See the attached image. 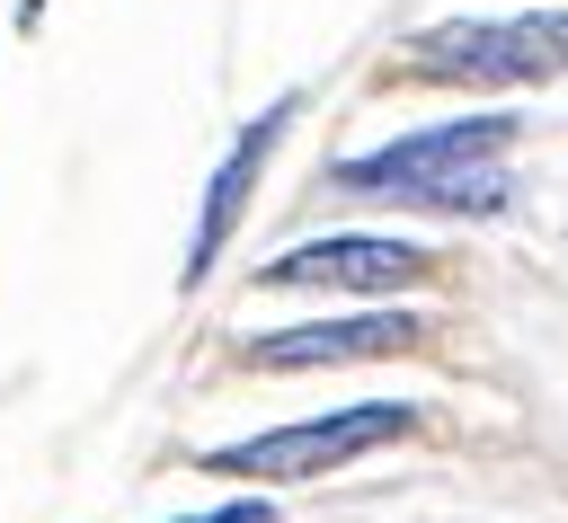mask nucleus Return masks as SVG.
I'll use <instances>...</instances> for the list:
<instances>
[{
  "mask_svg": "<svg viewBox=\"0 0 568 523\" xmlns=\"http://www.w3.org/2000/svg\"><path fill=\"white\" fill-rule=\"evenodd\" d=\"M515 115H453V124H417L364 160H337L328 177L346 195H390V204H417V213H506L515 186H506V151H515Z\"/></svg>",
  "mask_w": 568,
  "mask_h": 523,
  "instance_id": "1",
  "label": "nucleus"
},
{
  "mask_svg": "<svg viewBox=\"0 0 568 523\" xmlns=\"http://www.w3.org/2000/svg\"><path fill=\"white\" fill-rule=\"evenodd\" d=\"M284 124H293V98H275L266 115H248L240 142L222 151V168H213V186H204V213H195V239H186V284H204L213 257L231 248V230H240V213H248V195H257V177H266V160H275V142H284Z\"/></svg>",
  "mask_w": 568,
  "mask_h": 523,
  "instance_id": "6",
  "label": "nucleus"
},
{
  "mask_svg": "<svg viewBox=\"0 0 568 523\" xmlns=\"http://www.w3.org/2000/svg\"><path fill=\"white\" fill-rule=\"evenodd\" d=\"M426 275H435V248L382 239V230H337V239H302V248L266 257L248 284H266V293H364V301H382V293H408Z\"/></svg>",
  "mask_w": 568,
  "mask_h": 523,
  "instance_id": "4",
  "label": "nucleus"
},
{
  "mask_svg": "<svg viewBox=\"0 0 568 523\" xmlns=\"http://www.w3.org/2000/svg\"><path fill=\"white\" fill-rule=\"evenodd\" d=\"M178 523H275L266 496H240V505H213V514H178Z\"/></svg>",
  "mask_w": 568,
  "mask_h": 523,
  "instance_id": "7",
  "label": "nucleus"
},
{
  "mask_svg": "<svg viewBox=\"0 0 568 523\" xmlns=\"http://www.w3.org/2000/svg\"><path fill=\"white\" fill-rule=\"evenodd\" d=\"M408 71L417 80H453V89H532L568 71V9H532V18H444L426 35H408Z\"/></svg>",
  "mask_w": 568,
  "mask_h": 523,
  "instance_id": "2",
  "label": "nucleus"
},
{
  "mask_svg": "<svg viewBox=\"0 0 568 523\" xmlns=\"http://www.w3.org/2000/svg\"><path fill=\"white\" fill-rule=\"evenodd\" d=\"M426 319L417 310H355V319H311V328H266L240 337L257 372H320V363H373V355H417Z\"/></svg>",
  "mask_w": 568,
  "mask_h": 523,
  "instance_id": "5",
  "label": "nucleus"
},
{
  "mask_svg": "<svg viewBox=\"0 0 568 523\" xmlns=\"http://www.w3.org/2000/svg\"><path fill=\"white\" fill-rule=\"evenodd\" d=\"M408 425H417L408 399H355V408H328V417H293V425H266V434L213 443L204 470L213 479H320V470H346V461L399 443Z\"/></svg>",
  "mask_w": 568,
  "mask_h": 523,
  "instance_id": "3",
  "label": "nucleus"
}]
</instances>
